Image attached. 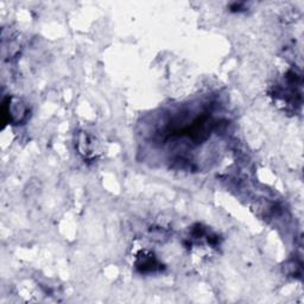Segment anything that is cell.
<instances>
[{"label":"cell","instance_id":"obj_1","mask_svg":"<svg viewBox=\"0 0 304 304\" xmlns=\"http://www.w3.org/2000/svg\"><path fill=\"white\" fill-rule=\"evenodd\" d=\"M158 266H160V264H158L156 258H155L151 253H147V255L143 253V256H140L139 258H138L137 268L139 269L141 272L155 271V270L158 269Z\"/></svg>","mask_w":304,"mask_h":304}]
</instances>
